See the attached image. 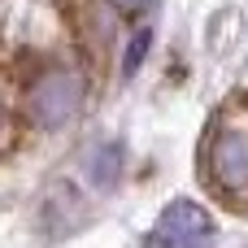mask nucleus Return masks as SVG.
Instances as JSON below:
<instances>
[{"label":"nucleus","mask_w":248,"mask_h":248,"mask_svg":"<svg viewBox=\"0 0 248 248\" xmlns=\"http://www.w3.org/2000/svg\"><path fill=\"white\" fill-rule=\"evenodd\" d=\"M148 44H153V31H148V26L131 35V44H126V52H122V78H135V70L144 65V52H148Z\"/></svg>","instance_id":"5"},{"label":"nucleus","mask_w":248,"mask_h":248,"mask_svg":"<svg viewBox=\"0 0 248 248\" xmlns=\"http://www.w3.org/2000/svg\"><path fill=\"white\" fill-rule=\"evenodd\" d=\"M209 179L218 192L248 201V131L218 126L209 140Z\"/></svg>","instance_id":"3"},{"label":"nucleus","mask_w":248,"mask_h":248,"mask_svg":"<svg viewBox=\"0 0 248 248\" xmlns=\"http://www.w3.org/2000/svg\"><path fill=\"white\" fill-rule=\"evenodd\" d=\"M9 140V122H4V109H0V144Z\"/></svg>","instance_id":"7"},{"label":"nucleus","mask_w":248,"mask_h":248,"mask_svg":"<svg viewBox=\"0 0 248 248\" xmlns=\"http://www.w3.org/2000/svg\"><path fill=\"white\" fill-rule=\"evenodd\" d=\"M83 105V78L70 70H48L35 87H31V122L39 131H57L65 126Z\"/></svg>","instance_id":"2"},{"label":"nucleus","mask_w":248,"mask_h":248,"mask_svg":"<svg viewBox=\"0 0 248 248\" xmlns=\"http://www.w3.org/2000/svg\"><path fill=\"white\" fill-rule=\"evenodd\" d=\"M113 9H122V13H135V9H144V4H153V0H109Z\"/></svg>","instance_id":"6"},{"label":"nucleus","mask_w":248,"mask_h":248,"mask_svg":"<svg viewBox=\"0 0 248 248\" xmlns=\"http://www.w3.org/2000/svg\"><path fill=\"white\" fill-rule=\"evenodd\" d=\"M87 179H92L100 192L118 187V179H122V144H100V148L92 153V161H87Z\"/></svg>","instance_id":"4"},{"label":"nucleus","mask_w":248,"mask_h":248,"mask_svg":"<svg viewBox=\"0 0 248 248\" xmlns=\"http://www.w3.org/2000/svg\"><path fill=\"white\" fill-rule=\"evenodd\" d=\"M218 231L214 218L192 201H170L157 218V227L144 235V248H214Z\"/></svg>","instance_id":"1"}]
</instances>
